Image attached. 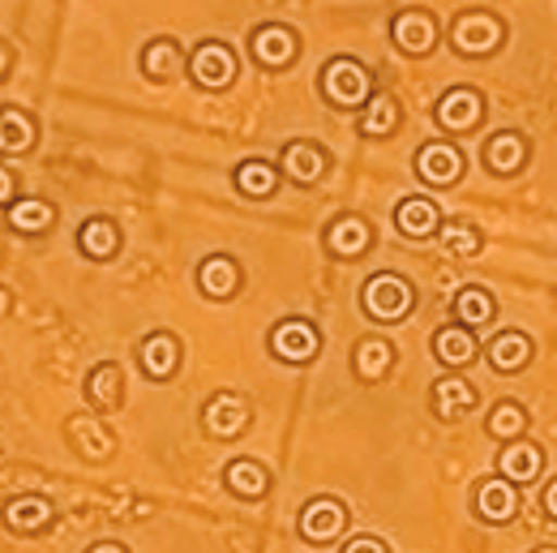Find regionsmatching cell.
Segmentation results:
<instances>
[{"label":"cell","mask_w":557,"mask_h":553,"mask_svg":"<svg viewBox=\"0 0 557 553\" xmlns=\"http://www.w3.org/2000/svg\"><path fill=\"white\" fill-rule=\"evenodd\" d=\"M437 245L455 258H476L485 249V232L472 223V219H442L437 228Z\"/></svg>","instance_id":"obj_36"},{"label":"cell","mask_w":557,"mask_h":553,"mask_svg":"<svg viewBox=\"0 0 557 553\" xmlns=\"http://www.w3.org/2000/svg\"><path fill=\"white\" fill-rule=\"evenodd\" d=\"M138 65L150 82H176L181 73H189V52L181 48V39L159 35V39H150V44L141 48Z\"/></svg>","instance_id":"obj_26"},{"label":"cell","mask_w":557,"mask_h":553,"mask_svg":"<svg viewBox=\"0 0 557 553\" xmlns=\"http://www.w3.org/2000/svg\"><path fill=\"white\" fill-rule=\"evenodd\" d=\"M236 73H240V61H236V52L223 39H202L189 52V77L202 90H227L236 82Z\"/></svg>","instance_id":"obj_8"},{"label":"cell","mask_w":557,"mask_h":553,"mask_svg":"<svg viewBox=\"0 0 557 553\" xmlns=\"http://www.w3.org/2000/svg\"><path fill=\"white\" fill-rule=\"evenodd\" d=\"M463 168H468V159H463V150H459L455 142H446V138L420 142L417 176L429 189H455V185L463 181Z\"/></svg>","instance_id":"obj_7"},{"label":"cell","mask_w":557,"mask_h":553,"mask_svg":"<svg viewBox=\"0 0 557 553\" xmlns=\"http://www.w3.org/2000/svg\"><path fill=\"white\" fill-rule=\"evenodd\" d=\"M86 404L103 416L116 413L125 404V369L116 360L90 365V373H86Z\"/></svg>","instance_id":"obj_25"},{"label":"cell","mask_w":557,"mask_h":553,"mask_svg":"<svg viewBox=\"0 0 557 553\" xmlns=\"http://www.w3.org/2000/svg\"><path fill=\"white\" fill-rule=\"evenodd\" d=\"M450 314H455V322H459V327H468V331L476 335V331H485V327L497 322V296H493L488 287L468 283V287H459V292H455Z\"/></svg>","instance_id":"obj_29"},{"label":"cell","mask_w":557,"mask_h":553,"mask_svg":"<svg viewBox=\"0 0 557 553\" xmlns=\"http://www.w3.org/2000/svg\"><path fill=\"white\" fill-rule=\"evenodd\" d=\"M9 305H13V296H9V292H4V287H0V318H4V314H9Z\"/></svg>","instance_id":"obj_42"},{"label":"cell","mask_w":557,"mask_h":553,"mask_svg":"<svg viewBox=\"0 0 557 553\" xmlns=\"http://www.w3.org/2000/svg\"><path fill=\"white\" fill-rule=\"evenodd\" d=\"M506 44V22L493 9H463L450 17V52L463 61H485L497 57Z\"/></svg>","instance_id":"obj_3"},{"label":"cell","mask_w":557,"mask_h":553,"mask_svg":"<svg viewBox=\"0 0 557 553\" xmlns=\"http://www.w3.org/2000/svg\"><path fill=\"white\" fill-rule=\"evenodd\" d=\"M138 369L150 378V382H168L181 373V360H185V347L172 331H150L146 340L138 344Z\"/></svg>","instance_id":"obj_18"},{"label":"cell","mask_w":557,"mask_h":553,"mask_svg":"<svg viewBox=\"0 0 557 553\" xmlns=\"http://www.w3.org/2000/svg\"><path fill=\"white\" fill-rule=\"evenodd\" d=\"M433 121L446 134H472L485 121V95L476 86H450L446 95H437L433 103Z\"/></svg>","instance_id":"obj_9"},{"label":"cell","mask_w":557,"mask_h":553,"mask_svg":"<svg viewBox=\"0 0 557 553\" xmlns=\"http://www.w3.org/2000/svg\"><path fill=\"white\" fill-rule=\"evenodd\" d=\"M318 90H322V99L335 108V112H364V103L373 99V73L364 61H356V57H331L322 73H318Z\"/></svg>","instance_id":"obj_2"},{"label":"cell","mask_w":557,"mask_h":553,"mask_svg":"<svg viewBox=\"0 0 557 553\" xmlns=\"http://www.w3.org/2000/svg\"><path fill=\"white\" fill-rule=\"evenodd\" d=\"M65 438H70V446L86 459V464H103V459L116 455V438H112V429L90 413H73L70 420H65Z\"/></svg>","instance_id":"obj_17"},{"label":"cell","mask_w":557,"mask_h":553,"mask_svg":"<svg viewBox=\"0 0 557 553\" xmlns=\"http://www.w3.org/2000/svg\"><path fill=\"white\" fill-rule=\"evenodd\" d=\"M348 506L339 502V497H331V493H318V497H309L305 506H300V515H296V532H300V541H309V545H331V541H339L344 532H348Z\"/></svg>","instance_id":"obj_5"},{"label":"cell","mask_w":557,"mask_h":553,"mask_svg":"<svg viewBox=\"0 0 557 553\" xmlns=\"http://www.w3.org/2000/svg\"><path fill=\"white\" fill-rule=\"evenodd\" d=\"M391 39L408 57H429L437 48V17L429 9H399L391 17Z\"/></svg>","instance_id":"obj_16"},{"label":"cell","mask_w":557,"mask_h":553,"mask_svg":"<svg viewBox=\"0 0 557 553\" xmlns=\"http://www.w3.org/2000/svg\"><path fill=\"white\" fill-rule=\"evenodd\" d=\"M541 506H545V515H549V519H557V477L545 484V493H541Z\"/></svg>","instance_id":"obj_39"},{"label":"cell","mask_w":557,"mask_h":553,"mask_svg":"<svg viewBox=\"0 0 557 553\" xmlns=\"http://www.w3.org/2000/svg\"><path fill=\"white\" fill-rule=\"evenodd\" d=\"M417 309V283L399 271H373L360 283V314L377 327H399Z\"/></svg>","instance_id":"obj_1"},{"label":"cell","mask_w":557,"mask_h":553,"mask_svg":"<svg viewBox=\"0 0 557 553\" xmlns=\"http://www.w3.org/2000/svg\"><path fill=\"white\" fill-rule=\"evenodd\" d=\"M437 228H442V210H437L433 198L408 194V198L395 202V232H399V236H408V241H429V236H437Z\"/></svg>","instance_id":"obj_23"},{"label":"cell","mask_w":557,"mask_h":553,"mask_svg":"<svg viewBox=\"0 0 557 553\" xmlns=\"http://www.w3.org/2000/svg\"><path fill=\"white\" fill-rule=\"evenodd\" d=\"M0 524H4L13 537H44V532L57 524V502L44 497V493H13V497L0 506Z\"/></svg>","instance_id":"obj_10"},{"label":"cell","mask_w":557,"mask_h":553,"mask_svg":"<svg viewBox=\"0 0 557 553\" xmlns=\"http://www.w3.org/2000/svg\"><path fill=\"white\" fill-rule=\"evenodd\" d=\"M86 553H129V545H121V541H95Z\"/></svg>","instance_id":"obj_40"},{"label":"cell","mask_w":557,"mask_h":553,"mask_svg":"<svg viewBox=\"0 0 557 553\" xmlns=\"http://www.w3.org/2000/svg\"><path fill=\"white\" fill-rule=\"evenodd\" d=\"M344 553H391V550H386V541H382V537H373V532H360V537L344 541Z\"/></svg>","instance_id":"obj_37"},{"label":"cell","mask_w":557,"mask_h":553,"mask_svg":"<svg viewBox=\"0 0 557 553\" xmlns=\"http://www.w3.org/2000/svg\"><path fill=\"white\" fill-rule=\"evenodd\" d=\"M528 155H532V142L523 138L519 130H497L481 146V163H485V172H493V176H519L523 163H528Z\"/></svg>","instance_id":"obj_20"},{"label":"cell","mask_w":557,"mask_h":553,"mask_svg":"<svg viewBox=\"0 0 557 553\" xmlns=\"http://www.w3.org/2000/svg\"><path fill=\"white\" fill-rule=\"evenodd\" d=\"M532 553H557V545H541V550H532Z\"/></svg>","instance_id":"obj_43"},{"label":"cell","mask_w":557,"mask_h":553,"mask_svg":"<svg viewBox=\"0 0 557 553\" xmlns=\"http://www.w3.org/2000/svg\"><path fill=\"white\" fill-rule=\"evenodd\" d=\"M249 57H253L258 70H267V73L292 70L296 57H300V35H296L287 22H262V26H253V35H249Z\"/></svg>","instance_id":"obj_6"},{"label":"cell","mask_w":557,"mask_h":553,"mask_svg":"<svg viewBox=\"0 0 557 553\" xmlns=\"http://www.w3.org/2000/svg\"><path fill=\"white\" fill-rule=\"evenodd\" d=\"M519 506H523V493L510 481H502V477H485V481L476 484V493H472V515L481 524H493V528L510 524L519 515Z\"/></svg>","instance_id":"obj_15"},{"label":"cell","mask_w":557,"mask_h":553,"mask_svg":"<svg viewBox=\"0 0 557 553\" xmlns=\"http://www.w3.org/2000/svg\"><path fill=\"white\" fill-rule=\"evenodd\" d=\"M249 420H253V408H249V400L240 391H214L202 404V429L219 442L240 438L249 429Z\"/></svg>","instance_id":"obj_11"},{"label":"cell","mask_w":557,"mask_h":553,"mask_svg":"<svg viewBox=\"0 0 557 553\" xmlns=\"http://www.w3.org/2000/svg\"><path fill=\"white\" fill-rule=\"evenodd\" d=\"M4 223H9L17 236H44V232L57 228V207H52L48 198L26 194V198H17L13 207H4Z\"/></svg>","instance_id":"obj_31"},{"label":"cell","mask_w":557,"mask_h":553,"mask_svg":"<svg viewBox=\"0 0 557 553\" xmlns=\"http://www.w3.org/2000/svg\"><path fill=\"white\" fill-rule=\"evenodd\" d=\"M399 125H404V108H399V99L391 95V90H373V99L364 103V112H360V138L369 142H386L399 134Z\"/></svg>","instance_id":"obj_27"},{"label":"cell","mask_w":557,"mask_h":553,"mask_svg":"<svg viewBox=\"0 0 557 553\" xmlns=\"http://www.w3.org/2000/svg\"><path fill=\"white\" fill-rule=\"evenodd\" d=\"M322 245H326L331 258H348V262H356V258H364L369 245H373V223H369L364 214L344 210V214H335V219L326 223Z\"/></svg>","instance_id":"obj_14"},{"label":"cell","mask_w":557,"mask_h":553,"mask_svg":"<svg viewBox=\"0 0 557 553\" xmlns=\"http://www.w3.org/2000/svg\"><path fill=\"white\" fill-rule=\"evenodd\" d=\"M240 283H245V271L232 254H210L198 262V292L207 300H232L240 292Z\"/></svg>","instance_id":"obj_24"},{"label":"cell","mask_w":557,"mask_h":553,"mask_svg":"<svg viewBox=\"0 0 557 553\" xmlns=\"http://www.w3.org/2000/svg\"><path fill=\"white\" fill-rule=\"evenodd\" d=\"M528 425H532V416H528V408L519 400H497L485 416V433L493 442H502V446L528 438Z\"/></svg>","instance_id":"obj_34"},{"label":"cell","mask_w":557,"mask_h":553,"mask_svg":"<svg viewBox=\"0 0 557 553\" xmlns=\"http://www.w3.org/2000/svg\"><path fill=\"white\" fill-rule=\"evenodd\" d=\"M351 369L360 382H382L391 369H395V344L382 340V335H364L351 347Z\"/></svg>","instance_id":"obj_32"},{"label":"cell","mask_w":557,"mask_h":553,"mask_svg":"<svg viewBox=\"0 0 557 553\" xmlns=\"http://www.w3.org/2000/svg\"><path fill=\"white\" fill-rule=\"evenodd\" d=\"M77 249L86 262H112L121 254V228L108 214H90L77 228Z\"/></svg>","instance_id":"obj_28"},{"label":"cell","mask_w":557,"mask_h":553,"mask_svg":"<svg viewBox=\"0 0 557 553\" xmlns=\"http://www.w3.org/2000/svg\"><path fill=\"white\" fill-rule=\"evenodd\" d=\"M545 468V451L532 442V438H519V442H506L502 455H497V477L510 481L515 489L532 484Z\"/></svg>","instance_id":"obj_22"},{"label":"cell","mask_w":557,"mask_h":553,"mask_svg":"<svg viewBox=\"0 0 557 553\" xmlns=\"http://www.w3.org/2000/svg\"><path fill=\"white\" fill-rule=\"evenodd\" d=\"M39 142V125L22 108H0V155H26Z\"/></svg>","instance_id":"obj_35"},{"label":"cell","mask_w":557,"mask_h":553,"mask_svg":"<svg viewBox=\"0 0 557 553\" xmlns=\"http://www.w3.org/2000/svg\"><path fill=\"white\" fill-rule=\"evenodd\" d=\"M331 172V155L326 146L313 138H292L278 150V176H287L292 185H318L322 176Z\"/></svg>","instance_id":"obj_12"},{"label":"cell","mask_w":557,"mask_h":553,"mask_svg":"<svg viewBox=\"0 0 557 553\" xmlns=\"http://www.w3.org/2000/svg\"><path fill=\"white\" fill-rule=\"evenodd\" d=\"M223 489H227L232 497L262 502V497L271 493V468L258 464V459H249V455H240V459H232V464L223 468Z\"/></svg>","instance_id":"obj_30"},{"label":"cell","mask_w":557,"mask_h":553,"mask_svg":"<svg viewBox=\"0 0 557 553\" xmlns=\"http://www.w3.org/2000/svg\"><path fill=\"white\" fill-rule=\"evenodd\" d=\"M17 202V176L0 163V207H13Z\"/></svg>","instance_id":"obj_38"},{"label":"cell","mask_w":557,"mask_h":553,"mask_svg":"<svg viewBox=\"0 0 557 553\" xmlns=\"http://www.w3.org/2000/svg\"><path fill=\"white\" fill-rule=\"evenodd\" d=\"M267 347L271 356L283 365H313L322 356V331L309 318H278L275 327L267 331Z\"/></svg>","instance_id":"obj_4"},{"label":"cell","mask_w":557,"mask_h":553,"mask_svg":"<svg viewBox=\"0 0 557 553\" xmlns=\"http://www.w3.org/2000/svg\"><path fill=\"white\" fill-rule=\"evenodd\" d=\"M9 70H13V48H9L4 39H0V82L9 77Z\"/></svg>","instance_id":"obj_41"},{"label":"cell","mask_w":557,"mask_h":553,"mask_svg":"<svg viewBox=\"0 0 557 553\" xmlns=\"http://www.w3.org/2000/svg\"><path fill=\"white\" fill-rule=\"evenodd\" d=\"M476 404H481V391L463 373H442L429 386V413L437 416L442 425H459L463 416L476 413Z\"/></svg>","instance_id":"obj_13"},{"label":"cell","mask_w":557,"mask_h":553,"mask_svg":"<svg viewBox=\"0 0 557 553\" xmlns=\"http://www.w3.org/2000/svg\"><path fill=\"white\" fill-rule=\"evenodd\" d=\"M532 356H536V344H532V335L519 331V327L497 331L485 344L488 369H497V373H506V378H510V373H523V369L532 365Z\"/></svg>","instance_id":"obj_21"},{"label":"cell","mask_w":557,"mask_h":553,"mask_svg":"<svg viewBox=\"0 0 557 553\" xmlns=\"http://www.w3.org/2000/svg\"><path fill=\"white\" fill-rule=\"evenodd\" d=\"M433 360L446 369V373H459V369H468L476 356H481V344H476V335L468 331V327H459V322H442L437 331H433Z\"/></svg>","instance_id":"obj_19"},{"label":"cell","mask_w":557,"mask_h":553,"mask_svg":"<svg viewBox=\"0 0 557 553\" xmlns=\"http://www.w3.org/2000/svg\"><path fill=\"white\" fill-rule=\"evenodd\" d=\"M232 181H236V189H240L245 198L267 202L278 189V163H271V159H240V163L232 168Z\"/></svg>","instance_id":"obj_33"}]
</instances>
